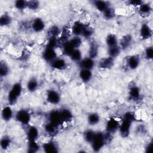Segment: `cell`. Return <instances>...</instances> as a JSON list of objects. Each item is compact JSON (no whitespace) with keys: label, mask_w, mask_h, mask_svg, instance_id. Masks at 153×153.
Here are the masks:
<instances>
[{"label":"cell","mask_w":153,"mask_h":153,"mask_svg":"<svg viewBox=\"0 0 153 153\" xmlns=\"http://www.w3.org/2000/svg\"><path fill=\"white\" fill-rule=\"evenodd\" d=\"M22 91V85L20 82H16L14 84L11 88L7 96V99L9 104H15L19 97L20 96Z\"/></svg>","instance_id":"1"},{"label":"cell","mask_w":153,"mask_h":153,"mask_svg":"<svg viewBox=\"0 0 153 153\" xmlns=\"http://www.w3.org/2000/svg\"><path fill=\"white\" fill-rule=\"evenodd\" d=\"M106 140L105 135L102 132H96L94 137L91 142L93 151L95 152L99 151L105 145Z\"/></svg>","instance_id":"2"},{"label":"cell","mask_w":153,"mask_h":153,"mask_svg":"<svg viewBox=\"0 0 153 153\" xmlns=\"http://www.w3.org/2000/svg\"><path fill=\"white\" fill-rule=\"evenodd\" d=\"M30 114L25 109H20L16 114V120L23 125L27 124L30 122Z\"/></svg>","instance_id":"3"},{"label":"cell","mask_w":153,"mask_h":153,"mask_svg":"<svg viewBox=\"0 0 153 153\" xmlns=\"http://www.w3.org/2000/svg\"><path fill=\"white\" fill-rule=\"evenodd\" d=\"M132 123L131 121L123 119L122 123L120 124L118 129L120 134L123 137H126L129 135Z\"/></svg>","instance_id":"4"},{"label":"cell","mask_w":153,"mask_h":153,"mask_svg":"<svg viewBox=\"0 0 153 153\" xmlns=\"http://www.w3.org/2000/svg\"><path fill=\"white\" fill-rule=\"evenodd\" d=\"M48 119L49 122L55 125L56 126H58L60 125L63 121L62 118L61 117V115L60 113V111L58 110H52L48 114Z\"/></svg>","instance_id":"5"},{"label":"cell","mask_w":153,"mask_h":153,"mask_svg":"<svg viewBox=\"0 0 153 153\" xmlns=\"http://www.w3.org/2000/svg\"><path fill=\"white\" fill-rule=\"evenodd\" d=\"M47 99L49 103L57 105L60 101V95L54 90H49L47 93Z\"/></svg>","instance_id":"6"},{"label":"cell","mask_w":153,"mask_h":153,"mask_svg":"<svg viewBox=\"0 0 153 153\" xmlns=\"http://www.w3.org/2000/svg\"><path fill=\"white\" fill-rule=\"evenodd\" d=\"M42 58L47 62H51L57 58V53L55 49L46 47L42 52Z\"/></svg>","instance_id":"7"},{"label":"cell","mask_w":153,"mask_h":153,"mask_svg":"<svg viewBox=\"0 0 153 153\" xmlns=\"http://www.w3.org/2000/svg\"><path fill=\"white\" fill-rule=\"evenodd\" d=\"M120 126V123L118 120L114 118H110L106 125V129L108 134H111L116 131L118 129Z\"/></svg>","instance_id":"8"},{"label":"cell","mask_w":153,"mask_h":153,"mask_svg":"<svg viewBox=\"0 0 153 153\" xmlns=\"http://www.w3.org/2000/svg\"><path fill=\"white\" fill-rule=\"evenodd\" d=\"M32 28L35 32H40L45 28V23L43 20L39 17L35 19L32 23Z\"/></svg>","instance_id":"9"},{"label":"cell","mask_w":153,"mask_h":153,"mask_svg":"<svg viewBox=\"0 0 153 153\" xmlns=\"http://www.w3.org/2000/svg\"><path fill=\"white\" fill-rule=\"evenodd\" d=\"M79 65L81 69L91 70L94 66V61L90 57H85L79 62Z\"/></svg>","instance_id":"10"},{"label":"cell","mask_w":153,"mask_h":153,"mask_svg":"<svg viewBox=\"0 0 153 153\" xmlns=\"http://www.w3.org/2000/svg\"><path fill=\"white\" fill-rule=\"evenodd\" d=\"M114 64V58L108 56L106 58L102 59L99 62V66L102 69H110Z\"/></svg>","instance_id":"11"},{"label":"cell","mask_w":153,"mask_h":153,"mask_svg":"<svg viewBox=\"0 0 153 153\" xmlns=\"http://www.w3.org/2000/svg\"><path fill=\"white\" fill-rule=\"evenodd\" d=\"M51 66L57 70H62L66 66V62L63 58H56L51 62Z\"/></svg>","instance_id":"12"},{"label":"cell","mask_w":153,"mask_h":153,"mask_svg":"<svg viewBox=\"0 0 153 153\" xmlns=\"http://www.w3.org/2000/svg\"><path fill=\"white\" fill-rule=\"evenodd\" d=\"M140 36L143 39H149L152 35V31L147 24H143L140 30Z\"/></svg>","instance_id":"13"},{"label":"cell","mask_w":153,"mask_h":153,"mask_svg":"<svg viewBox=\"0 0 153 153\" xmlns=\"http://www.w3.org/2000/svg\"><path fill=\"white\" fill-rule=\"evenodd\" d=\"M13 116V112L10 106H7L4 107L1 112V117L4 121H9Z\"/></svg>","instance_id":"14"},{"label":"cell","mask_w":153,"mask_h":153,"mask_svg":"<svg viewBox=\"0 0 153 153\" xmlns=\"http://www.w3.org/2000/svg\"><path fill=\"white\" fill-rule=\"evenodd\" d=\"M42 148L46 153H56L58 152L57 146L53 142L44 143L42 145Z\"/></svg>","instance_id":"15"},{"label":"cell","mask_w":153,"mask_h":153,"mask_svg":"<svg viewBox=\"0 0 153 153\" xmlns=\"http://www.w3.org/2000/svg\"><path fill=\"white\" fill-rule=\"evenodd\" d=\"M92 72L91 70L81 69L79 73L80 79L84 82H88L92 78Z\"/></svg>","instance_id":"16"},{"label":"cell","mask_w":153,"mask_h":153,"mask_svg":"<svg viewBox=\"0 0 153 153\" xmlns=\"http://www.w3.org/2000/svg\"><path fill=\"white\" fill-rule=\"evenodd\" d=\"M84 27V25L80 22H75L72 27V32L74 36H78L82 35V30Z\"/></svg>","instance_id":"17"},{"label":"cell","mask_w":153,"mask_h":153,"mask_svg":"<svg viewBox=\"0 0 153 153\" xmlns=\"http://www.w3.org/2000/svg\"><path fill=\"white\" fill-rule=\"evenodd\" d=\"M38 130L35 126H30L27 131V137L29 141L36 140L38 137Z\"/></svg>","instance_id":"18"},{"label":"cell","mask_w":153,"mask_h":153,"mask_svg":"<svg viewBox=\"0 0 153 153\" xmlns=\"http://www.w3.org/2000/svg\"><path fill=\"white\" fill-rule=\"evenodd\" d=\"M140 60L137 56H131L127 60V65L131 69H136L139 65Z\"/></svg>","instance_id":"19"},{"label":"cell","mask_w":153,"mask_h":153,"mask_svg":"<svg viewBox=\"0 0 153 153\" xmlns=\"http://www.w3.org/2000/svg\"><path fill=\"white\" fill-rule=\"evenodd\" d=\"M132 37L130 35H126L124 36L120 41V48L121 49H126L128 48L131 43Z\"/></svg>","instance_id":"20"},{"label":"cell","mask_w":153,"mask_h":153,"mask_svg":"<svg viewBox=\"0 0 153 153\" xmlns=\"http://www.w3.org/2000/svg\"><path fill=\"white\" fill-rule=\"evenodd\" d=\"M130 97L133 100H137L140 96L139 88L137 86H132L129 90Z\"/></svg>","instance_id":"21"},{"label":"cell","mask_w":153,"mask_h":153,"mask_svg":"<svg viewBox=\"0 0 153 153\" xmlns=\"http://www.w3.org/2000/svg\"><path fill=\"white\" fill-rule=\"evenodd\" d=\"M60 113L63 121H70L72 119V112L67 108L62 109L60 111Z\"/></svg>","instance_id":"22"},{"label":"cell","mask_w":153,"mask_h":153,"mask_svg":"<svg viewBox=\"0 0 153 153\" xmlns=\"http://www.w3.org/2000/svg\"><path fill=\"white\" fill-rule=\"evenodd\" d=\"M93 4L97 10L100 12H103L108 7H109V3L105 1H94Z\"/></svg>","instance_id":"23"},{"label":"cell","mask_w":153,"mask_h":153,"mask_svg":"<svg viewBox=\"0 0 153 153\" xmlns=\"http://www.w3.org/2000/svg\"><path fill=\"white\" fill-rule=\"evenodd\" d=\"M106 43L108 47L118 45V39L115 35L110 33L106 38Z\"/></svg>","instance_id":"24"},{"label":"cell","mask_w":153,"mask_h":153,"mask_svg":"<svg viewBox=\"0 0 153 153\" xmlns=\"http://www.w3.org/2000/svg\"><path fill=\"white\" fill-rule=\"evenodd\" d=\"M75 48L71 45L69 41H66L62 45V51L65 55L70 56Z\"/></svg>","instance_id":"25"},{"label":"cell","mask_w":153,"mask_h":153,"mask_svg":"<svg viewBox=\"0 0 153 153\" xmlns=\"http://www.w3.org/2000/svg\"><path fill=\"white\" fill-rule=\"evenodd\" d=\"M100 121V116L97 113L90 114L87 117L88 123L91 126H95L99 123Z\"/></svg>","instance_id":"26"},{"label":"cell","mask_w":153,"mask_h":153,"mask_svg":"<svg viewBox=\"0 0 153 153\" xmlns=\"http://www.w3.org/2000/svg\"><path fill=\"white\" fill-rule=\"evenodd\" d=\"M121 48H120V47L118 45L116 46H114V47H108V53L109 57H111L112 58H115L116 57H117L121 52Z\"/></svg>","instance_id":"27"},{"label":"cell","mask_w":153,"mask_h":153,"mask_svg":"<svg viewBox=\"0 0 153 153\" xmlns=\"http://www.w3.org/2000/svg\"><path fill=\"white\" fill-rule=\"evenodd\" d=\"M38 87V82L36 79L35 78H32L30 79L26 85V87L28 91L30 92H33L35 91Z\"/></svg>","instance_id":"28"},{"label":"cell","mask_w":153,"mask_h":153,"mask_svg":"<svg viewBox=\"0 0 153 153\" xmlns=\"http://www.w3.org/2000/svg\"><path fill=\"white\" fill-rule=\"evenodd\" d=\"M103 16L105 19L111 20L115 16V10L112 7L109 6L103 12Z\"/></svg>","instance_id":"29"},{"label":"cell","mask_w":153,"mask_h":153,"mask_svg":"<svg viewBox=\"0 0 153 153\" xmlns=\"http://www.w3.org/2000/svg\"><path fill=\"white\" fill-rule=\"evenodd\" d=\"M98 54V46L95 42H93L90 44L88 50V55L89 57L94 59L97 57Z\"/></svg>","instance_id":"30"},{"label":"cell","mask_w":153,"mask_h":153,"mask_svg":"<svg viewBox=\"0 0 153 153\" xmlns=\"http://www.w3.org/2000/svg\"><path fill=\"white\" fill-rule=\"evenodd\" d=\"M57 126L49 122L45 125L44 130L47 134L50 135H53L57 133Z\"/></svg>","instance_id":"31"},{"label":"cell","mask_w":153,"mask_h":153,"mask_svg":"<svg viewBox=\"0 0 153 153\" xmlns=\"http://www.w3.org/2000/svg\"><path fill=\"white\" fill-rule=\"evenodd\" d=\"M9 67L4 61H1L0 64V75L1 77H5L9 74Z\"/></svg>","instance_id":"32"},{"label":"cell","mask_w":153,"mask_h":153,"mask_svg":"<svg viewBox=\"0 0 153 153\" xmlns=\"http://www.w3.org/2000/svg\"><path fill=\"white\" fill-rule=\"evenodd\" d=\"M69 57L74 62H79L82 59V53L78 48H76L74 50Z\"/></svg>","instance_id":"33"},{"label":"cell","mask_w":153,"mask_h":153,"mask_svg":"<svg viewBox=\"0 0 153 153\" xmlns=\"http://www.w3.org/2000/svg\"><path fill=\"white\" fill-rule=\"evenodd\" d=\"M39 145L36 143V140H30L28 142V145H27V152L33 153L36 152L38 151L39 149Z\"/></svg>","instance_id":"34"},{"label":"cell","mask_w":153,"mask_h":153,"mask_svg":"<svg viewBox=\"0 0 153 153\" xmlns=\"http://www.w3.org/2000/svg\"><path fill=\"white\" fill-rule=\"evenodd\" d=\"M11 22V17L7 14H4L0 18V25L1 26H6L9 25Z\"/></svg>","instance_id":"35"},{"label":"cell","mask_w":153,"mask_h":153,"mask_svg":"<svg viewBox=\"0 0 153 153\" xmlns=\"http://www.w3.org/2000/svg\"><path fill=\"white\" fill-rule=\"evenodd\" d=\"M95 133H96V132H94L92 130H90V129L87 130L84 132V137L85 140L87 142L91 143L92 142L94 137Z\"/></svg>","instance_id":"36"},{"label":"cell","mask_w":153,"mask_h":153,"mask_svg":"<svg viewBox=\"0 0 153 153\" xmlns=\"http://www.w3.org/2000/svg\"><path fill=\"white\" fill-rule=\"evenodd\" d=\"M93 33H94V30L92 27L84 25L81 35H82L85 38H89L93 35Z\"/></svg>","instance_id":"37"},{"label":"cell","mask_w":153,"mask_h":153,"mask_svg":"<svg viewBox=\"0 0 153 153\" xmlns=\"http://www.w3.org/2000/svg\"><path fill=\"white\" fill-rule=\"evenodd\" d=\"M11 143L10 138L7 136H4L2 137L0 141L1 148L2 149H7Z\"/></svg>","instance_id":"38"},{"label":"cell","mask_w":153,"mask_h":153,"mask_svg":"<svg viewBox=\"0 0 153 153\" xmlns=\"http://www.w3.org/2000/svg\"><path fill=\"white\" fill-rule=\"evenodd\" d=\"M69 41L71 44V45L75 49L76 48H78V47H79L80 45L82 44V39H81V38L79 36H74Z\"/></svg>","instance_id":"39"},{"label":"cell","mask_w":153,"mask_h":153,"mask_svg":"<svg viewBox=\"0 0 153 153\" xmlns=\"http://www.w3.org/2000/svg\"><path fill=\"white\" fill-rule=\"evenodd\" d=\"M14 6L18 10H24L25 8H27V1L24 0H17L14 2Z\"/></svg>","instance_id":"40"},{"label":"cell","mask_w":153,"mask_h":153,"mask_svg":"<svg viewBox=\"0 0 153 153\" xmlns=\"http://www.w3.org/2000/svg\"><path fill=\"white\" fill-rule=\"evenodd\" d=\"M139 12L141 14H145L149 13V12L151 11V7L148 4L143 3L141 5L139 6Z\"/></svg>","instance_id":"41"},{"label":"cell","mask_w":153,"mask_h":153,"mask_svg":"<svg viewBox=\"0 0 153 153\" xmlns=\"http://www.w3.org/2000/svg\"><path fill=\"white\" fill-rule=\"evenodd\" d=\"M57 44H58V40L56 37H50L47 41V47L55 48V47L57 45Z\"/></svg>","instance_id":"42"},{"label":"cell","mask_w":153,"mask_h":153,"mask_svg":"<svg viewBox=\"0 0 153 153\" xmlns=\"http://www.w3.org/2000/svg\"><path fill=\"white\" fill-rule=\"evenodd\" d=\"M60 33V29L59 27L57 26H52L49 30H48V34L50 35V37H56Z\"/></svg>","instance_id":"43"},{"label":"cell","mask_w":153,"mask_h":153,"mask_svg":"<svg viewBox=\"0 0 153 153\" xmlns=\"http://www.w3.org/2000/svg\"><path fill=\"white\" fill-rule=\"evenodd\" d=\"M39 2L38 1H27V8H28L30 10H36L39 8Z\"/></svg>","instance_id":"44"},{"label":"cell","mask_w":153,"mask_h":153,"mask_svg":"<svg viewBox=\"0 0 153 153\" xmlns=\"http://www.w3.org/2000/svg\"><path fill=\"white\" fill-rule=\"evenodd\" d=\"M145 57L147 59H152L153 57V48L152 47H147L145 51Z\"/></svg>","instance_id":"45"},{"label":"cell","mask_w":153,"mask_h":153,"mask_svg":"<svg viewBox=\"0 0 153 153\" xmlns=\"http://www.w3.org/2000/svg\"><path fill=\"white\" fill-rule=\"evenodd\" d=\"M123 119H126V120H128L129 121H131L132 122H133L135 120L134 118V115L131 113V112H127L124 115V118Z\"/></svg>","instance_id":"46"},{"label":"cell","mask_w":153,"mask_h":153,"mask_svg":"<svg viewBox=\"0 0 153 153\" xmlns=\"http://www.w3.org/2000/svg\"><path fill=\"white\" fill-rule=\"evenodd\" d=\"M130 5L134 6H140L143 4V2L140 0H131L128 2Z\"/></svg>","instance_id":"47"},{"label":"cell","mask_w":153,"mask_h":153,"mask_svg":"<svg viewBox=\"0 0 153 153\" xmlns=\"http://www.w3.org/2000/svg\"><path fill=\"white\" fill-rule=\"evenodd\" d=\"M152 143L151 142V143H149L147 145V146H146V152H150V151H151V149H152Z\"/></svg>","instance_id":"48"}]
</instances>
